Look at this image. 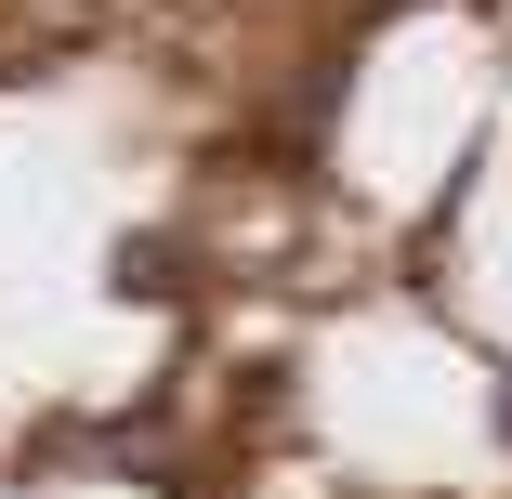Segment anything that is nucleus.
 <instances>
[{
  "instance_id": "f257e3e1",
  "label": "nucleus",
  "mask_w": 512,
  "mask_h": 499,
  "mask_svg": "<svg viewBox=\"0 0 512 499\" xmlns=\"http://www.w3.org/2000/svg\"><path fill=\"white\" fill-rule=\"evenodd\" d=\"M499 434H512V394H499Z\"/></svg>"
}]
</instances>
